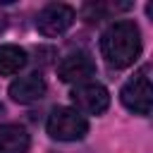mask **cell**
<instances>
[{
    "label": "cell",
    "mask_w": 153,
    "mask_h": 153,
    "mask_svg": "<svg viewBox=\"0 0 153 153\" xmlns=\"http://www.w3.org/2000/svg\"><path fill=\"white\" fill-rule=\"evenodd\" d=\"M100 53L105 62L115 69L131 67L141 55V31L131 19H120L110 24L100 38Z\"/></svg>",
    "instance_id": "1"
},
{
    "label": "cell",
    "mask_w": 153,
    "mask_h": 153,
    "mask_svg": "<svg viewBox=\"0 0 153 153\" xmlns=\"http://www.w3.org/2000/svg\"><path fill=\"white\" fill-rule=\"evenodd\" d=\"M45 129L55 141H81L88 134V122L74 108H55L48 115Z\"/></svg>",
    "instance_id": "2"
},
{
    "label": "cell",
    "mask_w": 153,
    "mask_h": 153,
    "mask_svg": "<svg viewBox=\"0 0 153 153\" xmlns=\"http://www.w3.org/2000/svg\"><path fill=\"white\" fill-rule=\"evenodd\" d=\"M120 100L127 110L136 115H148L153 108V86L148 76V67H141L120 91Z\"/></svg>",
    "instance_id": "3"
},
{
    "label": "cell",
    "mask_w": 153,
    "mask_h": 153,
    "mask_svg": "<svg viewBox=\"0 0 153 153\" xmlns=\"http://www.w3.org/2000/svg\"><path fill=\"white\" fill-rule=\"evenodd\" d=\"M72 103H74V110L76 112H86V115H100L108 110L110 105V93L103 84L98 81H84V84H76L72 88Z\"/></svg>",
    "instance_id": "4"
},
{
    "label": "cell",
    "mask_w": 153,
    "mask_h": 153,
    "mask_svg": "<svg viewBox=\"0 0 153 153\" xmlns=\"http://www.w3.org/2000/svg\"><path fill=\"white\" fill-rule=\"evenodd\" d=\"M74 17H76L74 7L65 5V2H50V5H45V7L38 12V17H36V29H38V33L53 38V36L65 33V31L74 24Z\"/></svg>",
    "instance_id": "5"
},
{
    "label": "cell",
    "mask_w": 153,
    "mask_h": 153,
    "mask_svg": "<svg viewBox=\"0 0 153 153\" xmlns=\"http://www.w3.org/2000/svg\"><path fill=\"white\" fill-rule=\"evenodd\" d=\"M93 72H96V62L91 60L88 53H72L57 67V76L67 84H84L88 76H93Z\"/></svg>",
    "instance_id": "6"
},
{
    "label": "cell",
    "mask_w": 153,
    "mask_h": 153,
    "mask_svg": "<svg viewBox=\"0 0 153 153\" xmlns=\"http://www.w3.org/2000/svg\"><path fill=\"white\" fill-rule=\"evenodd\" d=\"M10 96L14 103H36L45 96V79L41 74H26L10 84Z\"/></svg>",
    "instance_id": "7"
},
{
    "label": "cell",
    "mask_w": 153,
    "mask_h": 153,
    "mask_svg": "<svg viewBox=\"0 0 153 153\" xmlns=\"http://www.w3.org/2000/svg\"><path fill=\"white\" fill-rule=\"evenodd\" d=\"M29 134L22 124H0V153H26Z\"/></svg>",
    "instance_id": "8"
},
{
    "label": "cell",
    "mask_w": 153,
    "mask_h": 153,
    "mask_svg": "<svg viewBox=\"0 0 153 153\" xmlns=\"http://www.w3.org/2000/svg\"><path fill=\"white\" fill-rule=\"evenodd\" d=\"M26 65V50L12 43L0 45V76H12Z\"/></svg>",
    "instance_id": "9"
}]
</instances>
